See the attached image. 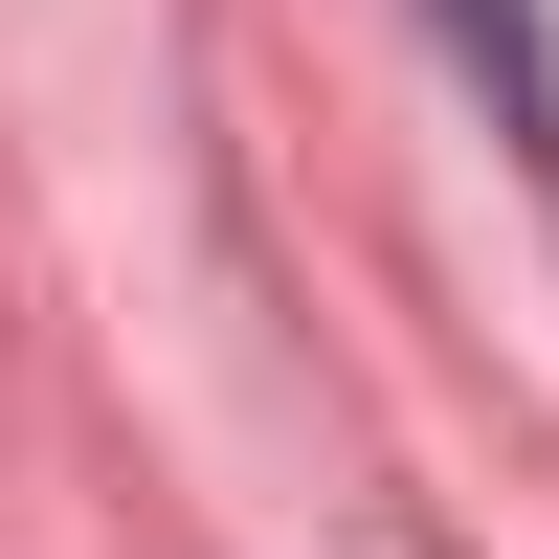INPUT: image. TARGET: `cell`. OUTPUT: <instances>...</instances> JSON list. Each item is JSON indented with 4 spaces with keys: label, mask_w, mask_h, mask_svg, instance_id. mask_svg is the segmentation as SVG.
<instances>
[{
    "label": "cell",
    "mask_w": 559,
    "mask_h": 559,
    "mask_svg": "<svg viewBox=\"0 0 559 559\" xmlns=\"http://www.w3.org/2000/svg\"><path fill=\"white\" fill-rule=\"evenodd\" d=\"M426 23H448V68L492 90V134L559 179V23H537V0H426Z\"/></svg>",
    "instance_id": "obj_1"
}]
</instances>
